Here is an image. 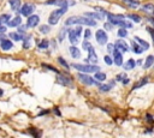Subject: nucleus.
Wrapping results in <instances>:
<instances>
[{
    "label": "nucleus",
    "mask_w": 154,
    "mask_h": 138,
    "mask_svg": "<svg viewBox=\"0 0 154 138\" xmlns=\"http://www.w3.org/2000/svg\"><path fill=\"white\" fill-rule=\"evenodd\" d=\"M75 24H79V25H87V26H96V20L89 17H69L65 20V25H75Z\"/></svg>",
    "instance_id": "obj_1"
},
{
    "label": "nucleus",
    "mask_w": 154,
    "mask_h": 138,
    "mask_svg": "<svg viewBox=\"0 0 154 138\" xmlns=\"http://www.w3.org/2000/svg\"><path fill=\"white\" fill-rule=\"evenodd\" d=\"M72 67L76 68L79 72H84V73H95L97 71H100V67L97 65L94 64H72Z\"/></svg>",
    "instance_id": "obj_2"
},
{
    "label": "nucleus",
    "mask_w": 154,
    "mask_h": 138,
    "mask_svg": "<svg viewBox=\"0 0 154 138\" xmlns=\"http://www.w3.org/2000/svg\"><path fill=\"white\" fill-rule=\"evenodd\" d=\"M67 11V7H60V8H57L54 11H52V13L49 14L48 17V23L51 25H54L59 22V19L61 18V16Z\"/></svg>",
    "instance_id": "obj_3"
},
{
    "label": "nucleus",
    "mask_w": 154,
    "mask_h": 138,
    "mask_svg": "<svg viewBox=\"0 0 154 138\" xmlns=\"http://www.w3.org/2000/svg\"><path fill=\"white\" fill-rule=\"evenodd\" d=\"M77 77H78V79H79L84 85H97V86H99V85L101 84L99 80L91 78L90 76H88V74L84 73V72H79V73L77 74Z\"/></svg>",
    "instance_id": "obj_4"
},
{
    "label": "nucleus",
    "mask_w": 154,
    "mask_h": 138,
    "mask_svg": "<svg viewBox=\"0 0 154 138\" xmlns=\"http://www.w3.org/2000/svg\"><path fill=\"white\" fill-rule=\"evenodd\" d=\"M46 5H55L58 7H69L70 5H73V0H47L45 2Z\"/></svg>",
    "instance_id": "obj_5"
},
{
    "label": "nucleus",
    "mask_w": 154,
    "mask_h": 138,
    "mask_svg": "<svg viewBox=\"0 0 154 138\" xmlns=\"http://www.w3.org/2000/svg\"><path fill=\"white\" fill-rule=\"evenodd\" d=\"M57 82L61 85H65V86H72V79L70 77L63 74V73H59V72L57 74Z\"/></svg>",
    "instance_id": "obj_6"
},
{
    "label": "nucleus",
    "mask_w": 154,
    "mask_h": 138,
    "mask_svg": "<svg viewBox=\"0 0 154 138\" xmlns=\"http://www.w3.org/2000/svg\"><path fill=\"white\" fill-rule=\"evenodd\" d=\"M95 38H96V41H97L99 44H106V42H107V40H108V36H107V34H106L105 30L99 29V30H96Z\"/></svg>",
    "instance_id": "obj_7"
},
{
    "label": "nucleus",
    "mask_w": 154,
    "mask_h": 138,
    "mask_svg": "<svg viewBox=\"0 0 154 138\" xmlns=\"http://www.w3.org/2000/svg\"><path fill=\"white\" fill-rule=\"evenodd\" d=\"M107 19L108 22H111L113 25H118L123 19H125V17L123 14H113V13H108L107 12Z\"/></svg>",
    "instance_id": "obj_8"
},
{
    "label": "nucleus",
    "mask_w": 154,
    "mask_h": 138,
    "mask_svg": "<svg viewBox=\"0 0 154 138\" xmlns=\"http://www.w3.org/2000/svg\"><path fill=\"white\" fill-rule=\"evenodd\" d=\"M34 10H35V6L32 4H24L22 6V8H20V13L23 16H25V17H29V16L32 14Z\"/></svg>",
    "instance_id": "obj_9"
},
{
    "label": "nucleus",
    "mask_w": 154,
    "mask_h": 138,
    "mask_svg": "<svg viewBox=\"0 0 154 138\" xmlns=\"http://www.w3.org/2000/svg\"><path fill=\"white\" fill-rule=\"evenodd\" d=\"M40 22V17L37 14H31L28 17V20H26V26L28 28H35Z\"/></svg>",
    "instance_id": "obj_10"
},
{
    "label": "nucleus",
    "mask_w": 154,
    "mask_h": 138,
    "mask_svg": "<svg viewBox=\"0 0 154 138\" xmlns=\"http://www.w3.org/2000/svg\"><path fill=\"white\" fill-rule=\"evenodd\" d=\"M114 46H116V49H118V50L122 52V53L129 50V46H128V43H126L124 40H120V38L117 40L116 43H114Z\"/></svg>",
    "instance_id": "obj_11"
},
{
    "label": "nucleus",
    "mask_w": 154,
    "mask_h": 138,
    "mask_svg": "<svg viewBox=\"0 0 154 138\" xmlns=\"http://www.w3.org/2000/svg\"><path fill=\"white\" fill-rule=\"evenodd\" d=\"M113 61L117 66H123V55H122V52H119L118 49L113 52Z\"/></svg>",
    "instance_id": "obj_12"
},
{
    "label": "nucleus",
    "mask_w": 154,
    "mask_h": 138,
    "mask_svg": "<svg viewBox=\"0 0 154 138\" xmlns=\"http://www.w3.org/2000/svg\"><path fill=\"white\" fill-rule=\"evenodd\" d=\"M69 40H70V42L72 43V46H76V44L78 43L79 36L76 34L75 29H70V30H69Z\"/></svg>",
    "instance_id": "obj_13"
},
{
    "label": "nucleus",
    "mask_w": 154,
    "mask_h": 138,
    "mask_svg": "<svg viewBox=\"0 0 154 138\" xmlns=\"http://www.w3.org/2000/svg\"><path fill=\"white\" fill-rule=\"evenodd\" d=\"M85 61H88V62H90V64H96V62H97V55H96L94 48H90V49L88 50V58L85 59Z\"/></svg>",
    "instance_id": "obj_14"
},
{
    "label": "nucleus",
    "mask_w": 154,
    "mask_h": 138,
    "mask_svg": "<svg viewBox=\"0 0 154 138\" xmlns=\"http://www.w3.org/2000/svg\"><path fill=\"white\" fill-rule=\"evenodd\" d=\"M131 49L134 50V53H136V54H141V53H143L144 52V48L142 47V46H140V43L137 42V41H131Z\"/></svg>",
    "instance_id": "obj_15"
},
{
    "label": "nucleus",
    "mask_w": 154,
    "mask_h": 138,
    "mask_svg": "<svg viewBox=\"0 0 154 138\" xmlns=\"http://www.w3.org/2000/svg\"><path fill=\"white\" fill-rule=\"evenodd\" d=\"M10 2V6L12 8V11L14 12H20V8H22V2L20 0H8Z\"/></svg>",
    "instance_id": "obj_16"
},
{
    "label": "nucleus",
    "mask_w": 154,
    "mask_h": 138,
    "mask_svg": "<svg viewBox=\"0 0 154 138\" xmlns=\"http://www.w3.org/2000/svg\"><path fill=\"white\" fill-rule=\"evenodd\" d=\"M0 47H1L2 50H10L13 47V43L8 38H2L1 42H0Z\"/></svg>",
    "instance_id": "obj_17"
},
{
    "label": "nucleus",
    "mask_w": 154,
    "mask_h": 138,
    "mask_svg": "<svg viewBox=\"0 0 154 138\" xmlns=\"http://www.w3.org/2000/svg\"><path fill=\"white\" fill-rule=\"evenodd\" d=\"M84 16H87V17H89V18H93V19H99V20H101V19H103V16H106V14H103V13H101V12H85Z\"/></svg>",
    "instance_id": "obj_18"
},
{
    "label": "nucleus",
    "mask_w": 154,
    "mask_h": 138,
    "mask_svg": "<svg viewBox=\"0 0 154 138\" xmlns=\"http://www.w3.org/2000/svg\"><path fill=\"white\" fill-rule=\"evenodd\" d=\"M113 86H114V80H111L108 84H100V85H99V89H100V91H102V92H107V91H109Z\"/></svg>",
    "instance_id": "obj_19"
},
{
    "label": "nucleus",
    "mask_w": 154,
    "mask_h": 138,
    "mask_svg": "<svg viewBox=\"0 0 154 138\" xmlns=\"http://www.w3.org/2000/svg\"><path fill=\"white\" fill-rule=\"evenodd\" d=\"M141 11H143V12H146V13L152 16L154 13V5L153 4H146V5H143L141 7Z\"/></svg>",
    "instance_id": "obj_20"
},
{
    "label": "nucleus",
    "mask_w": 154,
    "mask_h": 138,
    "mask_svg": "<svg viewBox=\"0 0 154 138\" xmlns=\"http://www.w3.org/2000/svg\"><path fill=\"white\" fill-rule=\"evenodd\" d=\"M69 50H70V54H71L72 58H75V59L77 58V59H78V58L81 56V52H79V49H78L76 46H71V47L69 48Z\"/></svg>",
    "instance_id": "obj_21"
},
{
    "label": "nucleus",
    "mask_w": 154,
    "mask_h": 138,
    "mask_svg": "<svg viewBox=\"0 0 154 138\" xmlns=\"http://www.w3.org/2000/svg\"><path fill=\"white\" fill-rule=\"evenodd\" d=\"M135 66H136V61L134 60V59H129L124 65H123V67H124V70H126V71H129V70H132V68H135Z\"/></svg>",
    "instance_id": "obj_22"
},
{
    "label": "nucleus",
    "mask_w": 154,
    "mask_h": 138,
    "mask_svg": "<svg viewBox=\"0 0 154 138\" xmlns=\"http://www.w3.org/2000/svg\"><path fill=\"white\" fill-rule=\"evenodd\" d=\"M124 4H126L130 8H137L140 6V0H123Z\"/></svg>",
    "instance_id": "obj_23"
},
{
    "label": "nucleus",
    "mask_w": 154,
    "mask_h": 138,
    "mask_svg": "<svg viewBox=\"0 0 154 138\" xmlns=\"http://www.w3.org/2000/svg\"><path fill=\"white\" fill-rule=\"evenodd\" d=\"M20 23H22V18H20V17H14L13 19L10 20L8 26H11V28H17V26L20 25Z\"/></svg>",
    "instance_id": "obj_24"
},
{
    "label": "nucleus",
    "mask_w": 154,
    "mask_h": 138,
    "mask_svg": "<svg viewBox=\"0 0 154 138\" xmlns=\"http://www.w3.org/2000/svg\"><path fill=\"white\" fill-rule=\"evenodd\" d=\"M10 38H12V40H14V41H23L24 40V37L25 36H23L20 32H10Z\"/></svg>",
    "instance_id": "obj_25"
},
{
    "label": "nucleus",
    "mask_w": 154,
    "mask_h": 138,
    "mask_svg": "<svg viewBox=\"0 0 154 138\" xmlns=\"http://www.w3.org/2000/svg\"><path fill=\"white\" fill-rule=\"evenodd\" d=\"M149 82V78L148 77H143L141 80H138L134 86H132V89H138V88H141V86H143L144 84H147Z\"/></svg>",
    "instance_id": "obj_26"
},
{
    "label": "nucleus",
    "mask_w": 154,
    "mask_h": 138,
    "mask_svg": "<svg viewBox=\"0 0 154 138\" xmlns=\"http://www.w3.org/2000/svg\"><path fill=\"white\" fill-rule=\"evenodd\" d=\"M150 66H154V55H148V56L146 58L144 68H149Z\"/></svg>",
    "instance_id": "obj_27"
},
{
    "label": "nucleus",
    "mask_w": 154,
    "mask_h": 138,
    "mask_svg": "<svg viewBox=\"0 0 154 138\" xmlns=\"http://www.w3.org/2000/svg\"><path fill=\"white\" fill-rule=\"evenodd\" d=\"M134 40H135V41H137V42L140 43V46H142V47L144 48V50H147V49H149V43H148V42H146L144 40H142V38H140L138 36H135V37H134Z\"/></svg>",
    "instance_id": "obj_28"
},
{
    "label": "nucleus",
    "mask_w": 154,
    "mask_h": 138,
    "mask_svg": "<svg viewBox=\"0 0 154 138\" xmlns=\"http://www.w3.org/2000/svg\"><path fill=\"white\" fill-rule=\"evenodd\" d=\"M118 26H120V28H125V29H131V28H132V23H131L130 20L123 19V20L118 24Z\"/></svg>",
    "instance_id": "obj_29"
},
{
    "label": "nucleus",
    "mask_w": 154,
    "mask_h": 138,
    "mask_svg": "<svg viewBox=\"0 0 154 138\" xmlns=\"http://www.w3.org/2000/svg\"><path fill=\"white\" fill-rule=\"evenodd\" d=\"M48 46H49V41H48V40H46V38L37 41V47H38V48H41V49L48 48Z\"/></svg>",
    "instance_id": "obj_30"
},
{
    "label": "nucleus",
    "mask_w": 154,
    "mask_h": 138,
    "mask_svg": "<svg viewBox=\"0 0 154 138\" xmlns=\"http://www.w3.org/2000/svg\"><path fill=\"white\" fill-rule=\"evenodd\" d=\"M30 46H31V36L29 35H25V37H24V40H23V47L25 48V49H28V48H30Z\"/></svg>",
    "instance_id": "obj_31"
},
{
    "label": "nucleus",
    "mask_w": 154,
    "mask_h": 138,
    "mask_svg": "<svg viewBox=\"0 0 154 138\" xmlns=\"http://www.w3.org/2000/svg\"><path fill=\"white\" fill-rule=\"evenodd\" d=\"M11 20V16L10 14H1L0 16V24H8Z\"/></svg>",
    "instance_id": "obj_32"
},
{
    "label": "nucleus",
    "mask_w": 154,
    "mask_h": 138,
    "mask_svg": "<svg viewBox=\"0 0 154 138\" xmlns=\"http://www.w3.org/2000/svg\"><path fill=\"white\" fill-rule=\"evenodd\" d=\"M67 32H69V31H67V29L64 26V28H63V29L59 31V35H58V40H59V41H63V40L65 38V36L67 35Z\"/></svg>",
    "instance_id": "obj_33"
},
{
    "label": "nucleus",
    "mask_w": 154,
    "mask_h": 138,
    "mask_svg": "<svg viewBox=\"0 0 154 138\" xmlns=\"http://www.w3.org/2000/svg\"><path fill=\"white\" fill-rule=\"evenodd\" d=\"M95 79H96V80H99V82H102V80H105V79H106V73H103V72H100V71L95 72Z\"/></svg>",
    "instance_id": "obj_34"
},
{
    "label": "nucleus",
    "mask_w": 154,
    "mask_h": 138,
    "mask_svg": "<svg viewBox=\"0 0 154 138\" xmlns=\"http://www.w3.org/2000/svg\"><path fill=\"white\" fill-rule=\"evenodd\" d=\"M128 17H129V19L134 20L135 23H140V22H141V17H140L138 14H135V13H130Z\"/></svg>",
    "instance_id": "obj_35"
},
{
    "label": "nucleus",
    "mask_w": 154,
    "mask_h": 138,
    "mask_svg": "<svg viewBox=\"0 0 154 138\" xmlns=\"http://www.w3.org/2000/svg\"><path fill=\"white\" fill-rule=\"evenodd\" d=\"M29 133L32 134L35 138H40L41 137V131H38L36 128H29Z\"/></svg>",
    "instance_id": "obj_36"
},
{
    "label": "nucleus",
    "mask_w": 154,
    "mask_h": 138,
    "mask_svg": "<svg viewBox=\"0 0 154 138\" xmlns=\"http://www.w3.org/2000/svg\"><path fill=\"white\" fill-rule=\"evenodd\" d=\"M58 62H59V64H60V65H61L64 68H67V70L70 68V65H69V64L65 61V59H64V58L59 56V58H58Z\"/></svg>",
    "instance_id": "obj_37"
},
{
    "label": "nucleus",
    "mask_w": 154,
    "mask_h": 138,
    "mask_svg": "<svg viewBox=\"0 0 154 138\" xmlns=\"http://www.w3.org/2000/svg\"><path fill=\"white\" fill-rule=\"evenodd\" d=\"M118 36L119 37H126L128 36V30L125 29V28H119V30H118Z\"/></svg>",
    "instance_id": "obj_38"
},
{
    "label": "nucleus",
    "mask_w": 154,
    "mask_h": 138,
    "mask_svg": "<svg viewBox=\"0 0 154 138\" xmlns=\"http://www.w3.org/2000/svg\"><path fill=\"white\" fill-rule=\"evenodd\" d=\"M82 48H83L84 50H89L90 48H93V46L90 44V42H88V40H85V41H83V43H82Z\"/></svg>",
    "instance_id": "obj_39"
},
{
    "label": "nucleus",
    "mask_w": 154,
    "mask_h": 138,
    "mask_svg": "<svg viewBox=\"0 0 154 138\" xmlns=\"http://www.w3.org/2000/svg\"><path fill=\"white\" fill-rule=\"evenodd\" d=\"M40 31L43 32V34H48V32L51 31V28H49L48 25H41V26H40Z\"/></svg>",
    "instance_id": "obj_40"
},
{
    "label": "nucleus",
    "mask_w": 154,
    "mask_h": 138,
    "mask_svg": "<svg viewBox=\"0 0 154 138\" xmlns=\"http://www.w3.org/2000/svg\"><path fill=\"white\" fill-rule=\"evenodd\" d=\"M103 61H105L107 65H112V64L114 62V61H113V59H112L109 55H105V56H103Z\"/></svg>",
    "instance_id": "obj_41"
},
{
    "label": "nucleus",
    "mask_w": 154,
    "mask_h": 138,
    "mask_svg": "<svg viewBox=\"0 0 154 138\" xmlns=\"http://www.w3.org/2000/svg\"><path fill=\"white\" fill-rule=\"evenodd\" d=\"M91 37V31H90V29H85L84 30V38L85 40H89Z\"/></svg>",
    "instance_id": "obj_42"
},
{
    "label": "nucleus",
    "mask_w": 154,
    "mask_h": 138,
    "mask_svg": "<svg viewBox=\"0 0 154 138\" xmlns=\"http://www.w3.org/2000/svg\"><path fill=\"white\" fill-rule=\"evenodd\" d=\"M107 50H108V53H112L113 54V52L116 50V46L112 44V43H108L107 44Z\"/></svg>",
    "instance_id": "obj_43"
},
{
    "label": "nucleus",
    "mask_w": 154,
    "mask_h": 138,
    "mask_svg": "<svg viewBox=\"0 0 154 138\" xmlns=\"http://www.w3.org/2000/svg\"><path fill=\"white\" fill-rule=\"evenodd\" d=\"M125 78H126V74H125V73H119V74L117 76V78H116V79H117V80H120V82H123Z\"/></svg>",
    "instance_id": "obj_44"
},
{
    "label": "nucleus",
    "mask_w": 154,
    "mask_h": 138,
    "mask_svg": "<svg viewBox=\"0 0 154 138\" xmlns=\"http://www.w3.org/2000/svg\"><path fill=\"white\" fill-rule=\"evenodd\" d=\"M103 26H105V29H106V30H112V29H113V24H112L111 22L105 23V25H103Z\"/></svg>",
    "instance_id": "obj_45"
},
{
    "label": "nucleus",
    "mask_w": 154,
    "mask_h": 138,
    "mask_svg": "<svg viewBox=\"0 0 154 138\" xmlns=\"http://www.w3.org/2000/svg\"><path fill=\"white\" fill-rule=\"evenodd\" d=\"M147 31L152 35V38H153V41H154V28H150V26H147Z\"/></svg>",
    "instance_id": "obj_46"
},
{
    "label": "nucleus",
    "mask_w": 154,
    "mask_h": 138,
    "mask_svg": "<svg viewBox=\"0 0 154 138\" xmlns=\"http://www.w3.org/2000/svg\"><path fill=\"white\" fill-rule=\"evenodd\" d=\"M43 65V67H46V68H48V70H51V71H54V72H58V70L57 68H54V67H52V66H48L47 64H42Z\"/></svg>",
    "instance_id": "obj_47"
},
{
    "label": "nucleus",
    "mask_w": 154,
    "mask_h": 138,
    "mask_svg": "<svg viewBox=\"0 0 154 138\" xmlns=\"http://www.w3.org/2000/svg\"><path fill=\"white\" fill-rule=\"evenodd\" d=\"M26 28H28V26H25V25H20V26H18V32H24V31L26 30Z\"/></svg>",
    "instance_id": "obj_48"
},
{
    "label": "nucleus",
    "mask_w": 154,
    "mask_h": 138,
    "mask_svg": "<svg viewBox=\"0 0 154 138\" xmlns=\"http://www.w3.org/2000/svg\"><path fill=\"white\" fill-rule=\"evenodd\" d=\"M147 19H148V22H149V24L152 25V28H154V17H148Z\"/></svg>",
    "instance_id": "obj_49"
},
{
    "label": "nucleus",
    "mask_w": 154,
    "mask_h": 138,
    "mask_svg": "<svg viewBox=\"0 0 154 138\" xmlns=\"http://www.w3.org/2000/svg\"><path fill=\"white\" fill-rule=\"evenodd\" d=\"M54 112H55V113H54L55 115H58V116H60V115H61V113H60L59 108H57V107H55V108H54Z\"/></svg>",
    "instance_id": "obj_50"
},
{
    "label": "nucleus",
    "mask_w": 154,
    "mask_h": 138,
    "mask_svg": "<svg viewBox=\"0 0 154 138\" xmlns=\"http://www.w3.org/2000/svg\"><path fill=\"white\" fill-rule=\"evenodd\" d=\"M48 113H49V110H43V112L38 113V114H37V116H41V115H45V114H48Z\"/></svg>",
    "instance_id": "obj_51"
},
{
    "label": "nucleus",
    "mask_w": 154,
    "mask_h": 138,
    "mask_svg": "<svg viewBox=\"0 0 154 138\" xmlns=\"http://www.w3.org/2000/svg\"><path fill=\"white\" fill-rule=\"evenodd\" d=\"M5 31H6V28H5V26H2V25L0 24V32L2 34V32H5Z\"/></svg>",
    "instance_id": "obj_52"
},
{
    "label": "nucleus",
    "mask_w": 154,
    "mask_h": 138,
    "mask_svg": "<svg viewBox=\"0 0 154 138\" xmlns=\"http://www.w3.org/2000/svg\"><path fill=\"white\" fill-rule=\"evenodd\" d=\"M129 82H130V80H129V78H125V79H124V80H123V82H122V83H123V84H124V85H126V84H128V83H129Z\"/></svg>",
    "instance_id": "obj_53"
},
{
    "label": "nucleus",
    "mask_w": 154,
    "mask_h": 138,
    "mask_svg": "<svg viewBox=\"0 0 154 138\" xmlns=\"http://www.w3.org/2000/svg\"><path fill=\"white\" fill-rule=\"evenodd\" d=\"M136 64H137V65H142V60H141V59H140V60H137V61H136Z\"/></svg>",
    "instance_id": "obj_54"
},
{
    "label": "nucleus",
    "mask_w": 154,
    "mask_h": 138,
    "mask_svg": "<svg viewBox=\"0 0 154 138\" xmlns=\"http://www.w3.org/2000/svg\"><path fill=\"white\" fill-rule=\"evenodd\" d=\"M2 95H4V90H2V89H0V97H1Z\"/></svg>",
    "instance_id": "obj_55"
},
{
    "label": "nucleus",
    "mask_w": 154,
    "mask_h": 138,
    "mask_svg": "<svg viewBox=\"0 0 154 138\" xmlns=\"http://www.w3.org/2000/svg\"><path fill=\"white\" fill-rule=\"evenodd\" d=\"M2 38H4V37H2V36H0V42H1V40H2Z\"/></svg>",
    "instance_id": "obj_56"
}]
</instances>
